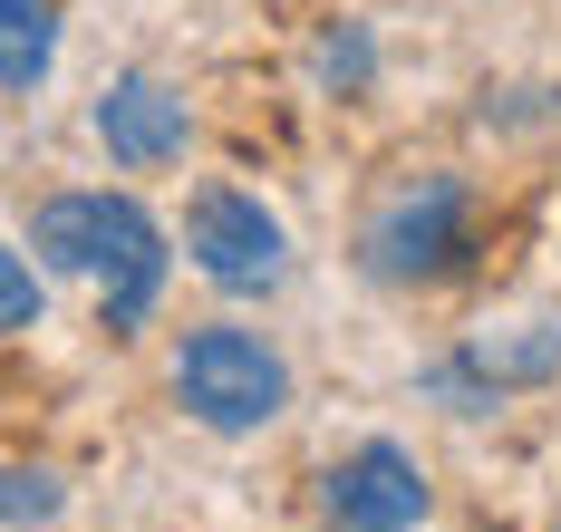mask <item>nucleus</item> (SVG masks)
<instances>
[{"mask_svg":"<svg viewBox=\"0 0 561 532\" xmlns=\"http://www.w3.org/2000/svg\"><path fill=\"white\" fill-rule=\"evenodd\" d=\"M30 242L58 271H88L107 291V329H146V310L165 291V233L136 194H58V204H39Z\"/></svg>","mask_w":561,"mask_h":532,"instance_id":"1","label":"nucleus"},{"mask_svg":"<svg viewBox=\"0 0 561 532\" xmlns=\"http://www.w3.org/2000/svg\"><path fill=\"white\" fill-rule=\"evenodd\" d=\"M174 397L204 416L214 436H252V426H272L290 407V368L252 329H194L184 358H174Z\"/></svg>","mask_w":561,"mask_h":532,"instance_id":"2","label":"nucleus"},{"mask_svg":"<svg viewBox=\"0 0 561 532\" xmlns=\"http://www.w3.org/2000/svg\"><path fill=\"white\" fill-rule=\"evenodd\" d=\"M465 242H474V194L455 175H416L368 213L358 262H368V281H436L465 262Z\"/></svg>","mask_w":561,"mask_h":532,"instance_id":"3","label":"nucleus"},{"mask_svg":"<svg viewBox=\"0 0 561 532\" xmlns=\"http://www.w3.org/2000/svg\"><path fill=\"white\" fill-rule=\"evenodd\" d=\"M184 252H194V271L204 281H224V291H272L280 281V223L252 204V194H194V213H184Z\"/></svg>","mask_w":561,"mask_h":532,"instance_id":"4","label":"nucleus"},{"mask_svg":"<svg viewBox=\"0 0 561 532\" xmlns=\"http://www.w3.org/2000/svg\"><path fill=\"white\" fill-rule=\"evenodd\" d=\"M426 523V474L407 446H358L330 474V532H416Z\"/></svg>","mask_w":561,"mask_h":532,"instance_id":"5","label":"nucleus"},{"mask_svg":"<svg viewBox=\"0 0 561 532\" xmlns=\"http://www.w3.org/2000/svg\"><path fill=\"white\" fill-rule=\"evenodd\" d=\"M98 136L116 165H165V155H184V97L156 78H116L98 97Z\"/></svg>","mask_w":561,"mask_h":532,"instance_id":"6","label":"nucleus"},{"mask_svg":"<svg viewBox=\"0 0 561 532\" xmlns=\"http://www.w3.org/2000/svg\"><path fill=\"white\" fill-rule=\"evenodd\" d=\"M552 368H561V329H533V339H513V349L474 339L465 358L426 368V388H436V397H455V416H474V407H494L504 388H523V378H552Z\"/></svg>","mask_w":561,"mask_h":532,"instance_id":"7","label":"nucleus"},{"mask_svg":"<svg viewBox=\"0 0 561 532\" xmlns=\"http://www.w3.org/2000/svg\"><path fill=\"white\" fill-rule=\"evenodd\" d=\"M49 59H58L49 0H0V88H39Z\"/></svg>","mask_w":561,"mask_h":532,"instance_id":"8","label":"nucleus"},{"mask_svg":"<svg viewBox=\"0 0 561 532\" xmlns=\"http://www.w3.org/2000/svg\"><path fill=\"white\" fill-rule=\"evenodd\" d=\"M20 523H58V484L49 474L0 465V532H20Z\"/></svg>","mask_w":561,"mask_h":532,"instance_id":"9","label":"nucleus"},{"mask_svg":"<svg viewBox=\"0 0 561 532\" xmlns=\"http://www.w3.org/2000/svg\"><path fill=\"white\" fill-rule=\"evenodd\" d=\"M0 329H39V281L20 252H0Z\"/></svg>","mask_w":561,"mask_h":532,"instance_id":"10","label":"nucleus"}]
</instances>
